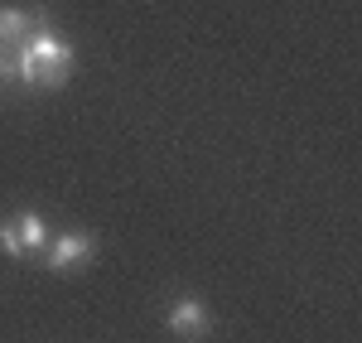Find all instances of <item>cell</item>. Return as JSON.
<instances>
[{
    "instance_id": "obj_4",
    "label": "cell",
    "mask_w": 362,
    "mask_h": 343,
    "mask_svg": "<svg viewBox=\"0 0 362 343\" xmlns=\"http://www.w3.org/2000/svg\"><path fill=\"white\" fill-rule=\"evenodd\" d=\"M39 25V10H20V5H0V44L5 49H20Z\"/></svg>"
},
{
    "instance_id": "obj_7",
    "label": "cell",
    "mask_w": 362,
    "mask_h": 343,
    "mask_svg": "<svg viewBox=\"0 0 362 343\" xmlns=\"http://www.w3.org/2000/svg\"><path fill=\"white\" fill-rule=\"evenodd\" d=\"M0 252L15 261H25V252H20V232H15V218L10 223H0Z\"/></svg>"
},
{
    "instance_id": "obj_6",
    "label": "cell",
    "mask_w": 362,
    "mask_h": 343,
    "mask_svg": "<svg viewBox=\"0 0 362 343\" xmlns=\"http://www.w3.org/2000/svg\"><path fill=\"white\" fill-rule=\"evenodd\" d=\"M20 78V49H5L0 44V87H10Z\"/></svg>"
},
{
    "instance_id": "obj_5",
    "label": "cell",
    "mask_w": 362,
    "mask_h": 343,
    "mask_svg": "<svg viewBox=\"0 0 362 343\" xmlns=\"http://www.w3.org/2000/svg\"><path fill=\"white\" fill-rule=\"evenodd\" d=\"M15 232H20V252H25V257L49 252V228H44L39 213H20V218H15Z\"/></svg>"
},
{
    "instance_id": "obj_2",
    "label": "cell",
    "mask_w": 362,
    "mask_h": 343,
    "mask_svg": "<svg viewBox=\"0 0 362 343\" xmlns=\"http://www.w3.org/2000/svg\"><path fill=\"white\" fill-rule=\"evenodd\" d=\"M165 324H169V334L184 339V343L213 334V315H208V305H198V300H174L169 315H165Z\"/></svg>"
},
{
    "instance_id": "obj_1",
    "label": "cell",
    "mask_w": 362,
    "mask_h": 343,
    "mask_svg": "<svg viewBox=\"0 0 362 343\" xmlns=\"http://www.w3.org/2000/svg\"><path fill=\"white\" fill-rule=\"evenodd\" d=\"M68 73H73V44L63 34H54L49 15L39 10L34 34L20 44V83L25 87H63Z\"/></svg>"
},
{
    "instance_id": "obj_3",
    "label": "cell",
    "mask_w": 362,
    "mask_h": 343,
    "mask_svg": "<svg viewBox=\"0 0 362 343\" xmlns=\"http://www.w3.org/2000/svg\"><path fill=\"white\" fill-rule=\"evenodd\" d=\"M92 252H97V242H92L87 232H63V237H54V247L44 252V261H49L54 271H73V266L92 261Z\"/></svg>"
}]
</instances>
